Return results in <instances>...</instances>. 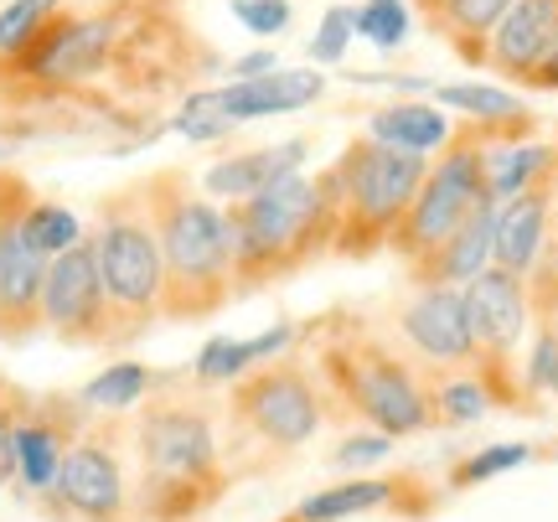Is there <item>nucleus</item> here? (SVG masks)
Masks as SVG:
<instances>
[{
    "mask_svg": "<svg viewBox=\"0 0 558 522\" xmlns=\"http://www.w3.org/2000/svg\"><path fill=\"white\" fill-rule=\"evenodd\" d=\"M305 161H311V141L290 135V141H279V145H254V150L222 156V161H213L202 171L197 186L213 202L228 207V202H243V197H254V192H264L269 181L290 177V171H305Z\"/></svg>",
    "mask_w": 558,
    "mask_h": 522,
    "instance_id": "nucleus-18",
    "label": "nucleus"
},
{
    "mask_svg": "<svg viewBox=\"0 0 558 522\" xmlns=\"http://www.w3.org/2000/svg\"><path fill=\"white\" fill-rule=\"evenodd\" d=\"M94 420L83 409L78 393H26L16 420V486L41 502L62 471L68 445L83 435V424Z\"/></svg>",
    "mask_w": 558,
    "mask_h": 522,
    "instance_id": "nucleus-14",
    "label": "nucleus"
},
{
    "mask_svg": "<svg viewBox=\"0 0 558 522\" xmlns=\"http://www.w3.org/2000/svg\"><path fill=\"white\" fill-rule=\"evenodd\" d=\"M32 197H37V192H32V181L21 177L16 166L0 161V239L16 228V218L26 213V202H32Z\"/></svg>",
    "mask_w": 558,
    "mask_h": 522,
    "instance_id": "nucleus-37",
    "label": "nucleus"
},
{
    "mask_svg": "<svg viewBox=\"0 0 558 522\" xmlns=\"http://www.w3.org/2000/svg\"><path fill=\"white\" fill-rule=\"evenodd\" d=\"M26 388L11 378H0V486H16V420Z\"/></svg>",
    "mask_w": 558,
    "mask_h": 522,
    "instance_id": "nucleus-36",
    "label": "nucleus"
},
{
    "mask_svg": "<svg viewBox=\"0 0 558 522\" xmlns=\"http://www.w3.org/2000/svg\"><path fill=\"white\" fill-rule=\"evenodd\" d=\"M222 68L186 0H68L37 41L0 58V141L150 145Z\"/></svg>",
    "mask_w": 558,
    "mask_h": 522,
    "instance_id": "nucleus-1",
    "label": "nucleus"
},
{
    "mask_svg": "<svg viewBox=\"0 0 558 522\" xmlns=\"http://www.w3.org/2000/svg\"><path fill=\"white\" fill-rule=\"evenodd\" d=\"M414 32V5L409 0H362L357 5V37L373 41L378 52H399Z\"/></svg>",
    "mask_w": 558,
    "mask_h": 522,
    "instance_id": "nucleus-31",
    "label": "nucleus"
},
{
    "mask_svg": "<svg viewBox=\"0 0 558 522\" xmlns=\"http://www.w3.org/2000/svg\"><path fill=\"white\" fill-rule=\"evenodd\" d=\"M357 41V5H347V0H337V5H326L316 21V37H311V62L316 68H341L347 62V47Z\"/></svg>",
    "mask_w": 558,
    "mask_h": 522,
    "instance_id": "nucleus-33",
    "label": "nucleus"
},
{
    "mask_svg": "<svg viewBox=\"0 0 558 522\" xmlns=\"http://www.w3.org/2000/svg\"><path fill=\"white\" fill-rule=\"evenodd\" d=\"M362 135H373V141H383V145H399V150L435 156L439 145L456 135V120H450L429 94H424V99H388V104H378V109H367Z\"/></svg>",
    "mask_w": 558,
    "mask_h": 522,
    "instance_id": "nucleus-23",
    "label": "nucleus"
},
{
    "mask_svg": "<svg viewBox=\"0 0 558 522\" xmlns=\"http://www.w3.org/2000/svg\"><path fill=\"white\" fill-rule=\"evenodd\" d=\"M403 482L399 476H341V482L311 491L305 502H295L290 518L295 522H352V518H373L383 507H399Z\"/></svg>",
    "mask_w": 558,
    "mask_h": 522,
    "instance_id": "nucleus-25",
    "label": "nucleus"
},
{
    "mask_svg": "<svg viewBox=\"0 0 558 522\" xmlns=\"http://www.w3.org/2000/svg\"><path fill=\"white\" fill-rule=\"evenodd\" d=\"M554 239V177L527 186L518 197L497 202V233H492V264L507 275H533L543 248Z\"/></svg>",
    "mask_w": 558,
    "mask_h": 522,
    "instance_id": "nucleus-17",
    "label": "nucleus"
},
{
    "mask_svg": "<svg viewBox=\"0 0 558 522\" xmlns=\"http://www.w3.org/2000/svg\"><path fill=\"white\" fill-rule=\"evenodd\" d=\"M558 171V141H538V135H522V141H486V197L507 202L538 186Z\"/></svg>",
    "mask_w": 558,
    "mask_h": 522,
    "instance_id": "nucleus-26",
    "label": "nucleus"
},
{
    "mask_svg": "<svg viewBox=\"0 0 558 522\" xmlns=\"http://www.w3.org/2000/svg\"><path fill=\"white\" fill-rule=\"evenodd\" d=\"M337 222H341V186L337 171L320 166L311 171H290V177L269 181L264 192L243 202H228V233H233V284L239 301L269 284H284L331 259L337 248Z\"/></svg>",
    "mask_w": 558,
    "mask_h": 522,
    "instance_id": "nucleus-5",
    "label": "nucleus"
},
{
    "mask_svg": "<svg viewBox=\"0 0 558 522\" xmlns=\"http://www.w3.org/2000/svg\"><path fill=\"white\" fill-rule=\"evenodd\" d=\"M135 522H202L228 497V456L213 388L171 373L130 414Z\"/></svg>",
    "mask_w": 558,
    "mask_h": 522,
    "instance_id": "nucleus-2",
    "label": "nucleus"
},
{
    "mask_svg": "<svg viewBox=\"0 0 558 522\" xmlns=\"http://www.w3.org/2000/svg\"><path fill=\"white\" fill-rule=\"evenodd\" d=\"M166 378H171V373H156V367H145V362H109L104 373H94V378L83 383L78 399L88 414H135Z\"/></svg>",
    "mask_w": 558,
    "mask_h": 522,
    "instance_id": "nucleus-28",
    "label": "nucleus"
},
{
    "mask_svg": "<svg viewBox=\"0 0 558 522\" xmlns=\"http://www.w3.org/2000/svg\"><path fill=\"white\" fill-rule=\"evenodd\" d=\"M554 32H558V0H512L507 16L492 26L486 73H497V83L527 88V78L538 73Z\"/></svg>",
    "mask_w": 558,
    "mask_h": 522,
    "instance_id": "nucleus-16",
    "label": "nucleus"
},
{
    "mask_svg": "<svg viewBox=\"0 0 558 522\" xmlns=\"http://www.w3.org/2000/svg\"><path fill=\"white\" fill-rule=\"evenodd\" d=\"M275 68H279L275 47H254V52H243V58L228 62V78H259V73H275Z\"/></svg>",
    "mask_w": 558,
    "mask_h": 522,
    "instance_id": "nucleus-38",
    "label": "nucleus"
},
{
    "mask_svg": "<svg viewBox=\"0 0 558 522\" xmlns=\"http://www.w3.org/2000/svg\"><path fill=\"white\" fill-rule=\"evenodd\" d=\"M295 342H300L295 321H275L269 331H259V337H213V342H202V352L192 357L186 378L197 383V388H228V383L243 378L248 367L295 352Z\"/></svg>",
    "mask_w": 558,
    "mask_h": 522,
    "instance_id": "nucleus-22",
    "label": "nucleus"
},
{
    "mask_svg": "<svg viewBox=\"0 0 558 522\" xmlns=\"http://www.w3.org/2000/svg\"><path fill=\"white\" fill-rule=\"evenodd\" d=\"M554 233H558V171H554Z\"/></svg>",
    "mask_w": 558,
    "mask_h": 522,
    "instance_id": "nucleus-40",
    "label": "nucleus"
},
{
    "mask_svg": "<svg viewBox=\"0 0 558 522\" xmlns=\"http://www.w3.org/2000/svg\"><path fill=\"white\" fill-rule=\"evenodd\" d=\"M393 445H399L393 435H383V429H367V424H362L357 435H347V440L331 450V465H337V471H347V476H362L367 465L388 461V456H393Z\"/></svg>",
    "mask_w": 558,
    "mask_h": 522,
    "instance_id": "nucleus-35",
    "label": "nucleus"
},
{
    "mask_svg": "<svg viewBox=\"0 0 558 522\" xmlns=\"http://www.w3.org/2000/svg\"><path fill=\"white\" fill-rule=\"evenodd\" d=\"M331 171H337V186H341V222H337L331 259L367 264L378 254H388L393 228L403 222L409 202L418 197V186L429 177V156L383 145L373 135H357L331 161Z\"/></svg>",
    "mask_w": 558,
    "mask_h": 522,
    "instance_id": "nucleus-8",
    "label": "nucleus"
},
{
    "mask_svg": "<svg viewBox=\"0 0 558 522\" xmlns=\"http://www.w3.org/2000/svg\"><path fill=\"white\" fill-rule=\"evenodd\" d=\"M41 280H47V259L26 248L11 228L0 239V342L21 347L41 337Z\"/></svg>",
    "mask_w": 558,
    "mask_h": 522,
    "instance_id": "nucleus-19",
    "label": "nucleus"
},
{
    "mask_svg": "<svg viewBox=\"0 0 558 522\" xmlns=\"http://www.w3.org/2000/svg\"><path fill=\"white\" fill-rule=\"evenodd\" d=\"M326 68H284L259 73V78H228V83H207V99L222 120L233 124H254V120H279V114H300L311 104L326 99Z\"/></svg>",
    "mask_w": 558,
    "mask_h": 522,
    "instance_id": "nucleus-15",
    "label": "nucleus"
},
{
    "mask_svg": "<svg viewBox=\"0 0 558 522\" xmlns=\"http://www.w3.org/2000/svg\"><path fill=\"white\" fill-rule=\"evenodd\" d=\"M295 352L316 367L320 393H326V420L367 424L393 440L429 435L424 367L367 316L331 311L320 321L300 326Z\"/></svg>",
    "mask_w": 558,
    "mask_h": 522,
    "instance_id": "nucleus-3",
    "label": "nucleus"
},
{
    "mask_svg": "<svg viewBox=\"0 0 558 522\" xmlns=\"http://www.w3.org/2000/svg\"><path fill=\"white\" fill-rule=\"evenodd\" d=\"M41 331L62 347H78V352H109V342H114L109 295H104L99 259H94V239L88 233L73 248H62L58 259H47Z\"/></svg>",
    "mask_w": 558,
    "mask_h": 522,
    "instance_id": "nucleus-12",
    "label": "nucleus"
},
{
    "mask_svg": "<svg viewBox=\"0 0 558 522\" xmlns=\"http://www.w3.org/2000/svg\"><path fill=\"white\" fill-rule=\"evenodd\" d=\"M554 399H558V383H554Z\"/></svg>",
    "mask_w": 558,
    "mask_h": 522,
    "instance_id": "nucleus-42",
    "label": "nucleus"
},
{
    "mask_svg": "<svg viewBox=\"0 0 558 522\" xmlns=\"http://www.w3.org/2000/svg\"><path fill=\"white\" fill-rule=\"evenodd\" d=\"M492 233H497V202H481L450 239H439L429 254L403 264L409 284H471L492 264Z\"/></svg>",
    "mask_w": 558,
    "mask_h": 522,
    "instance_id": "nucleus-21",
    "label": "nucleus"
},
{
    "mask_svg": "<svg viewBox=\"0 0 558 522\" xmlns=\"http://www.w3.org/2000/svg\"><path fill=\"white\" fill-rule=\"evenodd\" d=\"M527 88H533V94H558V32H554V41H548V52H543L538 73L527 78Z\"/></svg>",
    "mask_w": 558,
    "mask_h": 522,
    "instance_id": "nucleus-39",
    "label": "nucleus"
},
{
    "mask_svg": "<svg viewBox=\"0 0 558 522\" xmlns=\"http://www.w3.org/2000/svg\"><path fill=\"white\" fill-rule=\"evenodd\" d=\"M393 342L429 373V367H471L476 337L465 316V284H409L393 311Z\"/></svg>",
    "mask_w": 558,
    "mask_h": 522,
    "instance_id": "nucleus-13",
    "label": "nucleus"
},
{
    "mask_svg": "<svg viewBox=\"0 0 558 522\" xmlns=\"http://www.w3.org/2000/svg\"><path fill=\"white\" fill-rule=\"evenodd\" d=\"M150 222L160 239V264H166V301L160 321L192 326L213 321L239 301L233 284V233H228V207L202 192L192 171L160 166L140 181Z\"/></svg>",
    "mask_w": 558,
    "mask_h": 522,
    "instance_id": "nucleus-4",
    "label": "nucleus"
},
{
    "mask_svg": "<svg viewBox=\"0 0 558 522\" xmlns=\"http://www.w3.org/2000/svg\"><path fill=\"white\" fill-rule=\"evenodd\" d=\"M218 424L228 476L254 482V476H269L275 465L295 461L331 420H326V393H320L316 367L300 352H284V357L248 367L243 378L222 388Z\"/></svg>",
    "mask_w": 558,
    "mask_h": 522,
    "instance_id": "nucleus-6",
    "label": "nucleus"
},
{
    "mask_svg": "<svg viewBox=\"0 0 558 522\" xmlns=\"http://www.w3.org/2000/svg\"><path fill=\"white\" fill-rule=\"evenodd\" d=\"M533 456H538V450H533V445H522V440L481 445V450H471L465 461H456V471H450V491H471V486L497 482V476H507V471L527 465Z\"/></svg>",
    "mask_w": 558,
    "mask_h": 522,
    "instance_id": "nucleus-30",
    "label": "nucleus"
},
{
    "mask_svg": "<svg viewBox=\"0 0 558 522\" xmlns=\"http://www.w3.org/2000/svg\"><path fill=\"white\" fill-rule=\"evenodd\" d=\"M507 5L512 0H429L418 5V16L465 68H486V41H492V26L507 16Z\"/></svg>",
    "mask_w": 558,
    "mask_h": 522,
    "instance_id": "nucleus-24",
    "label": "nucleus"
},
{
    "mask_svg": "<svg viewBox=\"0 0 558 522\" xmlns=\"http://www.w3.org/2000/svg\"><path fill=\"white\" fill-rule=\"evenodd\" d=\"M62 5L68 0H0V58H16L26 41H37V32Z\"/></svg>",
    "mask_w": 558,
    "mask_h": 522,
    "instance_id": "nucleus-32",
    "label": "nucleus"
},
{
    "mask_svg": "<svg viewBox=\"0 0 558 522\" xmlns=\"http://www.w3.org/2000/svg\"><path fill=\"white\" fill-rule=\"evenodd\" d=\"M409 5H414V11H418V5H429V0H409Z\"/></svg>",
    "mask_w": 558,
    "mask_h": 522,
    "instance_id": "nucleus-41",
    "label": "nucleus"
},
{
    "mask_svg": "<svg viewBox=\"0 0 558 522\" xmlns=\"http://www.w3.org/2000/svg\"><path fill=\"white\" fill-rule=\"evenodd\" d=\"M228 11H233V21H239L248 37H259V41H279L290 32V21H295L290 0H228Z\"/></svg>",
    "mask_w": 558,
    "mask_h": 522,
    "instance_id": "nucleus-34",
    "label": "nucleus"
},
{
    "mask_svg": "<svg viewBox=\"0 0 558 522\" xmlns=\"http://www.w3.org/2000/svg\"><path fill=\"white\" fill-rule=\"evenodd\" d=\"M16 233L26 248H37L41 259H58L62 248H73L88 228H83V218L73 207H62V202H52V197H32L16 222Z\"/></svg>",
    "mask_w": 558,
    "mask_h": 522,
    "instance_id": "nucleus-29",
    "label": "nucleus"
},
{
    "mask_svg": "<svg viewBox=\"0 0 558 522\" xmlns=\"http://www.w3.org/2000/svg\"><path fill=\"white\" fill-rule=\"evenodd\" d=\"M88 239H94L104 295H109V326H114L109 352H124L140 337H150V326H160V301H166L160 239H156V222H150L140 181L99 197Z\"/></svg>",
    "mask_w": 558,
    "mask_h": 522,
    "instance_id": "nucleus-7",
    "label": "nucleus"
},
{
    "mask_svg": "<svg viewBox=\"0 0 558 522\" xmlns=\"http://www.w3.org/2000/svg\"><path fill=\"white\" fill-rule=\"evenodd\" d=\"M465 316H471V337H476L471 367L492 388V403L507 414H538L543 403H533V393L522 388V347L533 337L527 280L486 264L476 280L465 284Z\"/></svg>",
    "mask_w": 558,
    "mask_h": 522,
    "instance_id": "nucleus-11",
    "label": "nucleus"
},
{
    "mask_svg": "<svg viewBox=\"0 0 558 522\" xmlns=\"http://www.w3.org/2000/svg\"><path fill=\"white\" fill-rule=\"evenodd\" d=\"M481 202H492L486 197V130L471 120H460L456 135L429 156V177L418 186V197L409 202L403 222L393 228L388 254L399 264H414L418 254H429L439 239H450Z\"/></svg>",
    "mask_w": 558,
    "mask_h": 522,
    "instance_id": "nucleus-10",
    "label": "nucleus"
},
{
    "mask_svg": "<svg viewBox=\"0 0 558 522\" xmlns=\"http://www.w3.org/2000/svg\"><path fill=\"white\" fill-rule=\"evenodd\" d=\"M429 99L439 109H450L460 120H471L486 130V141H522L538 135V114L522 104V94H512V83H429Z\"/></svg>",
    "mask_w": 558,
    "mask_h": 522,
    "instance_id": "nucleus-20",
    "label": "nucleus"
},
{
    "mask_svg": "<svg viewBox=\"0 0 558 522\" xmlns=\"http://www.w3.org/2000/svg\"><path fill=\"white\" fill-rule=\"evenodd\" d=\"M424 393H429V429H465L497 409L476 367H429Z\"/></svg>",
    "mask_w": 558,
    "mask_h": 522,
    "instance_id": "nucleus-27",
    "label": "nucleus"
},
{
    "mask_svg": "<svg viewBox=\"0 0 558 522\" xmlns=\"http://www.w3.org/2000/svg\"><path fill=\"white\" fill-rule=\"evenodd\" d=\"M41 507L62 522H135L130 414H94L83 424Z\"/></svg>",
    "mask_w": 558,
    "mask_h": 522,
    "instance_id": "nucleus-9",
    "label": "nucleus"
}]
</instances>
